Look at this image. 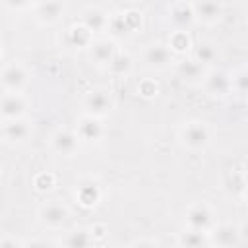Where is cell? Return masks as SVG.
I'll return each instance as SVG.
<instances>
[{"label":"cell","mask_w":248,"mask_h":248,"mask_svg":"<svg viewBox=\"0 0 248 248\" xmlns=\"http://www.w3.org/2000/svg\"><path fill=\"white\" fill-rule=\"evenodd\" d=\"M110 14H107L99 6H87L79 14V23H83L91 33H103L108 27Z\"/></svg>","instance_id":"cell-15"},{"label":"cell","mask_w":248,"mask_h":248,"mask_svg":"<svg viewBox=\"0 0 248 248\" xmlns=\"http://www.w3.org/2000/svg\"><path fill=\"white\" fill-rule=\"evenodd\" d=\"M66 12V6L62 0H41L35 8V19L43 25H52L58 19H62Z\"/></svg>","instance_id":"cell-16"},{"label":"cell","mask_w":248,"mask_h":248,"mask_svg":"<svg viewBox=\"0 0 248 248\" xmlns=\"http://www.w3.org/2000/svg\"><path fill=\"white\" fill-rule=\"evenodd\" d=\"M136 91H138V95L143 97V99H155V97L159 95V85H157L155 79H151V78H143V79H140Z\"/></svg>","instance_id":"cell-29"},{"label":"cell","mask_w":248,"mask_h":248,"mask_svg":"<svg viewBox=\"0 0 248 248\" xmlns=\"http://www.w3.org/2000/svg\"><path fill=\"white\" fill-rule=\"evenodd\" d=\"M176 74L186 81V83H202L205 78V66L200 64L194 56L184 58L176 64Z\"/></svg>","instance_id":"cell-20"},{"label":"cell","mask_w":248,"mask_h":248,"mask_svg":"<svg viewBox=\"0 0 248 248\" xmlns=\"http://www.w3.org/2000/svg\"><path fill=\"white\" fill-rule=\"evenodd\" d=\"M89 231H91V234H93V238H95V242L97 240H103L105 236H107V227L103 225V223H95L93 227H89Z\"/></svg>","instance_id":"cell-32"},{"label":"cell","mask_w":248,"mask_h":248,"mask_svg":"<svg viewBox=\"0 0 248 248\" xmlns=\"http://www.w3.org/2000/svg\"><path fill=\"white\" fill-rule=\"evenodd\" d=\"M246 180H248V167H246Z\"/></svg>","instance_id":"cell-37"},{"label":"cell","mask_w":248,"mask_h":248,"mask_svg":"<svg viewBox=\"0 0 248 248\" xmlns=\"http://www.w3.org/2000/svg\"><path fill=\"white\" fill-rule=\"evenodd\" d=\"M37 219L43 227L50 229V231H56V229H62L68 219H70V209L68 205H64L62 202L58 200H50L46 203H43L37 211Z\"/></svg>","instance_id":"cell-3"},{"label":"cell","mask_w":248,"mask_h":248,"mask_svg":"<svg viewBox=\"0 0 248 248\" xmlns=\"http://www.w3.org/2000/svg\"><path fill=\"white\" fill-rule=\"evenodd\" d=\"M0 112H2V120L23 118L27 112V101L21 95V91H4L0 101Z\"/></svg>","instance_id":"cell-12"},{"label":"cell","mask_w":248,"mask_h":248,"mask_svg":"<svg viewBox=\"0 0 248 248\" xmlns=\"http://www.w3.org/2000/svg\"><path fill=\"white\" fill-rule=\"evenodd\" d=\"M33 2H35V0H4V6H6V10H10V12H23V10L31 8Z\"/></svg>","instance_id":"cell-31"},{"label":"cell","mask_w":248,"mask_h":248,"mask_svg":"<svg viewBox=\"0 0 248 248\" xmlns=\"http://www.w3.org/2000/svg\"><path fill=\"white\" fill-rule=\"evenodd\" d=\"M81 107H83V112L103 118V116H107V114L112 110L114 101H112L108 89L95 87V89H91V91H87V93L83 95Z\"/></svg>","instance_id":"cell-4"},{"label":"cell","mask_w":248,"mask_h":248,"mask_svg":"<svg viewBox=\"0 0 248 248\" xmlns=\"http://www.w3.org/2000/svg\"><path fill=\"white\" fill-rule=\"evenodd\" d=\"M246 23H248V17H246Z\"/></svg>","instance_id":"cell-39"},{"label":"cell","mask_w":248,"mask_h":248,"mask_svg":"<svg viewBox=\"0 0 248 248\" xmlns=\"http://www.w3.org/2000/svg\"><path fill=\"white\" fill-rule=\"evenodd\" d=\"M54 186H56V176H54V172H50V170H43V172H37V174L33 176V188H35L37 192H41V194L50 192Z\"/></svg>","instance_id":"cell-27"},{"label":"cell","mask_w":248,"mask_h":248,"mask_svg":"<svg viewBox=\"0 0 248 248\" xmlns=\"http://www.w3.org/2000/svg\"><path fill=\"white\" fill-rule=\"evenodd\" d=\"M236 2H248V0H236Z\"/></svg>","instance_id":"cell-38"},{"label":"cell","mask_w":248,"mask_h":248,"mask_svg":"<svg viewBox=\"0 0 248 248\" xmlns=\"http://www.w3.org/2000/svg\"><path fill=\"white\" fill-rule=\"evenodd\" d=\"M178 140L186 149L202 151L211 143V130H209L207 122L192 118V120L182 124V128L178 132Z\"/></svg>","instance_id":"cell-1"},{"label":"cell","mask_w":248,"mask_h":248,"mask_svg":"<svg viewBox=\"0 0 248 248\" xmlns=\"http://www.w3.org/2000/svg\"><path fill=\"white\" fill-rule=\"evenodd\" d=\"M244 198L248 200V184H246V190H244Z\"/></svg>","instance_id":"cell-36"},{"label":"cell","mask_w":248,"mask_h":248,"mask_svg":"<svg viewBox=\"0 0 248 248\" xmlns=\"http://www.w3.org/2000/svg\"><path fill=\"white\" fill-rule=\"evenodd\" d=\"M74 198L76 202L85 207V209H93L101 203L103 200V184L93 178V176H85L81 178L78 184H76V190H74Z\"/></svg>","instance_id":"cell-5"},{"label":"cell","mask_w":248,"mask_h":248,"mask_svg":"<svg viewBox=\"0 0 248 248\" xmlns=\"http://www.w3.org/2000/svg\"><path fill=\"white\" fill-rule=\"evenodd\" d=\"M62 246H68V248H87V246H93L95 244V238L91 234L89 229H74L70 231L62 240H60Z\"/></svg>","instance_id":"cell-23"},{"label":"cell","mask_w":248,"mask_h":248,"mask_svg":"<svg viewBox=\"0 0 248 248\" xmlns=\"http://www.w3.org/2000/svg\"><path fill=\"white\" fill-rule=\"evenodd\" d=\"M118 52V46L114 43L112 37H101V39H95L89 46V58L91 62H95L97 66H108V62L114 58V54Z\"/></svg>","instance_id":"cell-14"},{"label":"cell","mask_w":248,"mask_h":248,"mask_svg":"<svg viewBox=\"0 0 248 248\" xmlns=\"http://www.w3.org/2000/svg\"><path fill=\"white\" fill-rule=\"evenodd\" d=\"M209 236H211V246H236V244H240L238 227L232 223L215 225L209 231Z\"/></svg>","instance_id":"cell-19"},{"label":"cell","mask_w":248,"mask_h":248,"mask_svg":"<svg viewBox=\"0 0 248 248\" xmlns=\"http://www.w3.org/2000/svg\"><path fill=\"white\" fill-rule=\"evenodd\" d=\"M176 244H178V246H192V248L211 246V236H209V232H205V231H198V229L186 227L184 231L178 232Z\"/></svg>","instance_id":"cell-21"},{"label":"cell","mask_w":248,"mask_h":248,"mask_svg":"<svg viewBox=\"0 0 248 248\" xmlns=\"http://www.w3.org/2000/svg\"><path fill=\"white\" fill-rule=\"evenodd\" d=\"M141 62H143V68H147L151 72H161V70H167L174 62V52L169 48L167 43L155 41L143 48Z\"/></svg>","instance_id":"cell-2"},{"label":"cell","mask_w":248,"mask_h":248,"mask_svg":"<svg viewBox=\"0 0 248 248\" xmlns=\"http://www.w3.org/2000/svg\"><path fill=\"white\" fill-rule=\"evenodd\" d=\"M184 219H186V227L198 229V231H205V232H209V231L217 225V221H215V211H213L211 205L205 203V202L192 203V205L186 209Z\"/></svg>","instance_id":"cell-6"},{"label":"cell","mask_w":248,"mask_h":248,"mask_svg":"<svg viewBox=\"0 0 248 248\" xmlns=\"http://www.w3.org/2000/svg\"><path fill=\"white\" fill-rule=\"evenodd\" d=\"M196 19L205 25H215L223 19L225 6L223 0H192Z\"/></svg>","instance_id":"cell-11"},{"label":"cell","mask_w":248,"mask_h":248,"mask_svg":"<svg viewBox=\"0 0 248 248\" xmlns=\"http://www.w3.org/2000/svg\"><path fill=\"white\" fill-rule=\"evenodd\" d=\"M238 232H240V244H248V221L238 225Z\"/></svg>","instance_id":"cell-35"},{"label":"cell","mask_w":248,"mask_h":248,"mask_svg":"<svg viewBox=\"0 0 248 248\" xmlns=\"http://www.w3.org/2000/svg\"><path fill=\"white\" fill-rule=\"evenodd\" d=\"M107 70L114 78H126V76H130L132 70H134V58H132V54L126 52V50H118L114 54V58L108 62Z\"/></svg>","instance_id":"cell-22"},{"label":"cell","mask_w":248,"mask_h":248,"mask_svg":"<svg viewBox=\"0 0 248 248\" xmlns=\"http://www.w3.org/2000/svg\"><path fill=\"white\" fill-rule=\"evenodd\" d=\"M79 136L76 132V128H58L52 136H50V147L54 153L62 155V157H72L78 149H79Z\"/></svg>","instance_id":"cell-9"},{"label":"cell","mask_w":248,"mask_h":248,"mask_svg":"<svg viewBox=\"0 0 248 248\" xmlns=\"http://www.w3.org/2000/svg\"><path fill=\"white\" fill-rule=\"evenodd\" d=\"M122 14H124V21H126L130 33L141 31V27H143V14H141L140 10L130 8V10H126V12H122Z\"/></svg>","instance_id":"cell-30"},{"label":"cell","mask_w":248,"mask_h":248,"mask_svg":"<svg viewBox=\"0 0 248 248\" xmlns=\"http://www.w3.org/2000/svg\"><path fill=\"white\" fill-rule=\"evenodd\" d=\"M108 35L112 39H120V37H126V35H132L126 21H124V14L122 12H116V14H110V19H108V27H107Z\"/></svg>","instance_id":"cell-26"},{"label":"cell","mask_w":248,"mask_h":248,"mask_svg":"<svg viewBox=\"0 0 248 248\" xmlns=\"http://www.w3.org/2000/svg\"><path fill=\"white\" fill-rule=\"evenodd\" d=\"M93 41V33L83 23H72L64 31V45L68 48H89Z\"/></svg>","instance_id":"cell-18"},{"label":"cell","mask_w":248,"mask_h":248,"mask_svg":"<svg viewBox=\"0 0 248 248\" xmlns=\"http://www.w3.org/2000/svg\"><path fill=\"white\" fill-rule=\"evenodd\" d=\"M2 89L4 91H23L25 85L29 83V72L27 68L14 60V62H6L2 68Z\"/></svg>","instance_id":"cell-7"},{"label":"cell","mask_w":248,"mask_h":248,"mask_svg":"<svg viewBox=\"0 0 248 248\" xmlns=\"http://www.w3.org/2000/svg\"><path fill=\"white\" fill-rule=\"evenodd\" d=\"M169 19L174 25V29H186V31L198 21L192 2H176V4H172L170 10H169Z\"/></svg>","instance_id":"cell-17"},{"label":"cell","mask_w":248,"mask_h":248,"mask_svg":"<svg viewBox=\"0 0 248 248\" xmlns=\"http://www.w3.org/2000/svg\"><path fill=\"white\" fill-rule=\"evenodd\" d=\"M0 246H2V248H16V246H25V242H23V240H17V238H14V236H4V238L0 240Z\"/></svg>","instance_id":"cell-33"},{"label":"cell","mask_w":248,"mask_h":248,"mask_svg":"<svg viewBox=\"0 0 248 248\" xmlns=\"http://www.w3.org/2000/svg\"><path fill=\"white\" fill-rule=\"evenodd\" d=\"M33 128L31 122L25 118H14V120H4L2 124V140L8 145H17L23 143L31 136Z\"/></svg>","instance_id":"cell-13"},{"label":"cell","mask_w":248,"mask_h":248,"mask_svg":"<svg viewBox=\"0 0 248 248\" xmlns=\"http://www.w3.org/2000/svg\"><path fill=\"white\" fill-rule=\"evenodd\" d=\"M130 244H132V246H157L159 240H155V238H136V240H132Z\"/></svg>","instance_id":"cell-34"},{"label":"cell","mask_w":248,"mask_h":248,"mask_svg":"<svg viewBox=\"0 0 248 248\" xmlns=\"http://www.w3.org/2000/svg\"><path fill=\"white\" fill-rule=\"evenodd\" d=\"M200 64L203 66H213L219 58V50L217 45L211 41H200L198 45H194V54H192Z\"/></svg>","instance_id":"cell-24"},{"label":"cell","mask_w":248,"mask_h":248,"mask_svg":"<svg viewBox=\"0 0 248 248\" xmlns=\"http://www.w3.org/2000/svg\"><path fill=\"white\" fill-rule=\"evenodd\" d=\"M76 132L79 136L81 141L85 143H97L103 140L105 136V124L99 116H93V114H87L83 112L78 122H76Z\"/></svg>","instance_id":"cell-10"},{"label":"cell","mask_w":248,"mask_h":248,"mask_svg":"<svg viewBox=\"0 0 248 248\" xmlns=\"http://www.w3.org/2000/svg\"><path fill=\"white\" fill-rule=\"evenodd\" d=\"M167 45H169V48H170L174 54H186V52L192 50V46H194L192 37L188 35L186 29H174V31L169 35Z\"/></svg>","instance_id":"cell-25"},{"label":"cell","mask_w":248,"mask_h":248,"mask_svg":"<svg viewBox=\"0 0 248 248\" xmlns=\"http://www.w3.org/2000/svg\"><path fill=\"white\" fill-rule=\"evenodd\" d=\"M205 95L215 97V99H223L232 91V79L227 72L223 70H209L205 72V78L202 81Z\"/></svg>","instance_id":"cell-8"},{"label":"cell","mask_w":248,"mask_h":248,"mask_svg":"<svg viewBox=\"0 0 248 248\" xmlns=\"http://www.w3.org/2000/svg\"><path fill=\"white\" fill-rule=\"evenodd\" d=\"M231 79H232V91H236L242 97H248V66L238 68L231 76Z\"/></svg>","instance_id":"cell-28"}]
</instances>
